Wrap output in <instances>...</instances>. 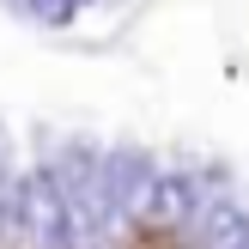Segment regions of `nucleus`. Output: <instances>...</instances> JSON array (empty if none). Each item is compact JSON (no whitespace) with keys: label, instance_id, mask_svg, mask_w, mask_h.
<instances>
[{"label":"nucleus","instance_id":"1","mask_svg":"<svg viewBox=\"0 0 249 249\" xmlns=\"http://www.w3.org/2000/svg\"><path fill=\"white\" fill-rule=\"evenodd\" d=\"M24 231L36 249H73V213H67L61 182L49 177V164L24 177Z\"/></svg>","mask_w":249,"mask_h":249},{"label":"nucleus","instance_id":"2","mask_svg":"<svg viewBox=\"0 0 249 249\" xmlns=\"http://www.w3.org/2000/svg\"><path fill=\"white\" fill-rule=\"evenodd\" d=\"M152 182H158V164L140 146L104 152V195H109V207H116V219H140L146 201H152Z\"/></svg>","mask_w":249,"mask_h":249},{"label":"nucleus","instance_id":"3","mask_svg":"<svg viewBox=\"0 0 249 249\" xmlns=\"http://www.w3.org/2000/svg\"><path fill=\"white\" fill-rule=\"evenodd\" d=\"M12 231H24V177L0 140V237H12Z\"/></svg>","mask_w":249,"mask_h":249},{"label":"nucleus","instance_id":"4","mask_svg":"<svg viewBox=\"0 0 249 249\" xmlns=\"http://www.w3.org/2000/svg\"><path fill=\"white\" fill-rule=\"evenodd\" d=\"M31 6L43 12V18H55V24H61V18H73V12H79L85 0H31Z\"/></svg>","mask_w":249,"mask_h":249},{"label":"nucleus","instance_id":"5","mask_svg":"<svg viewBox=\"0 0 249 249\" xmlns=\"http://www.w3.org/2000/svg\"><path fill=\"white\" fill-rule=\"evenodd\" d=\"M243 249H249V237H243Z\"/></svg>","mask_w":249,"mask_h":249}]
</instances>
